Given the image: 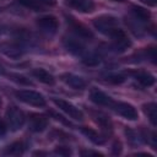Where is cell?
<instances>
[{
  "label": "cell",
  "instance_id": "obj_1",
  "mask_svg": "<svg viewBox=\"0 0 157 157\" xmlns=\"http://www.w3.org/2000/svg\"><path fill=\"white\" fill-rule=\"evenodd\" d=\"M5 121L11 131H17L25 125L26 115L17 105H9L5 113Z\"/></svg>",
  "mask_w": 157,
  "mask_h": 157
},
{
  "label": "cell",
  "instance_id": "obj_2",
  "mask_svg": "<svg viewBox=\"0 0 157 157\" xmlns=\"http://www.w3.org/2000/svg\"><path fill=\"white\" fill-rule=\"evenodd\" d=\"M93 26L98 32L110 37L119 28V21L115 16L101 15L93 20Z\"/></svg>",
  "mask_w": 157,
  "mask_h": 157
},
{
  "label": "cell",
  "instance_id": "obj_3",
  "mask_svg": "<svg viewBox=\"0 0 157 157\" xmlns=\"http://www.w3.org/2000/svg\"><path fill=\"white\" fill-rule=\"evenodd\" d=\"M15 97L20 101L23 102L28 105H33V107H45L47 101L44 98V96L37 91L33 90H17L15 91Z\"/></svg>",
  "mask_w": 157,
  "mask_h": 157
},
{
  "label": "cell",
  "instance_id": "obj_4",
  "mask_svg": "<svg viewBox=\"0 0 157 157\" xmlns=\"http://www.w3.org/2000/svg\"><path fill=\"white\" fill-rule=\"evenodd\" d=\"M52 102H53L60 110H63L66 115H69L71 119L78 120V121L83 120V113H82V110H81L80 108H77L75 104H72L71 102L65 101V99H61V98H55V97L52 98Z\"/></svg>",
  "mask_w": 157,
  "mask_h": 157
},
{
  "label": "cell",
  "instance_id": "obj_5",
  "mask_svg": "<svg viewBox=\"0 0 157 157\" xmlns=\"http://www.w3.org/2000/svg\"><path fill=\"white\" fill-rule=\"evenodd\" d=\"M112 49L115 53H124L126 52L130 47H131V40L130 38L126 36L125 31L121 28H118L112 36Z\"/></svg>",
  "mask_w": 157,
  "mask_h": 157
},
{
  "label": "cell",
  "instance_id": "obj_6",
  "mask_svg": "<svg viewBox=\"0 0 157 157\" xmlns=\"http://www.w3.org/2000/svg\"><path fill=\"white\" fill-rule=\"evenodd\" d=\"M66 17V22H67V25H69V27H70V29L77 36V37H80V38H85V39H91V38H93V32L85 25V23H82V22H80L78 20H76L75 17H72V16H65Z\"/></svg>",
  "mask_w": 157,
  "mask_h": 157
},
{
  "label": "cell",
  "instance_id": "obj_7",
  "mask_svg": "<svg viewBox=\"0 0 157 157\" xmlns=\"http://www.w3.org/2000/svg\"><path fill=\"white\" fill-rule=\"evenodd\" d=\"M115 113H118L119 115H121L123 118L128 119V120H137L139 119V113L136 110V108L126 102H113L112 107H110Z\"/></svg>",
  "mask_w": 157,
  "mask_h": 157
},
{
  "label": "cell",
  "instance_id": "obj_8",
  "mask_svg": "<svg viewBox=\"0 0 157 157\" xmlns=\"http://www.w3.org/2000/svg\"><path fill=\"white\" fill-rule=\"evenodd\" d=\"M36 25L42 32L47 34H54L59 28V21L53 15H45V16L38 17L36 20Z\"/></svg>",
  "mask_w": 157,
  "mask_h": 157
},
{
  "label": "cell",
  "instance_id": "obj_9",
  "mask_svg": "<svg viewBox=\"0 0 157 157\" xmlns=\"http://www.w3.org/2000/svg\"><path fill=\"white\" fill-rule=\"evenodd\" d=\"M48 123L49 120L47 115L39 113H29L27 126L32 132H42L48 126Z\"/></svg>",
  "mask_w": 157,
  "mask_h": 157
},
{
  "label": "cell",
  "instance_id": "obj_10",
  "mask_svg": "<svg viewBox=\"0 0 157 157\" xmlns=\"http://www.w3.org/2000/svg\"><path fill=\"white\" fill-rule=\"evenodd\" d=\"M63 45L69 53H71L72 55H76V56H82L86 53L85 45L82 44V42L80 39H76L72 37H64Z\"/></svg>",
  "mask_w": 157,
  "mask_h": 157
},
{
  "label": "cell",
  "instance_id": "obj_11",
  "mask_svg": "<svg viewBox=\"0 0 157 157\" xmlns=\"http://www.w3.org/2000/svg\"><path fill=\"white\" fill-rule=\"evenodd\" d=\"M90 99L97 104V105H103V107H112L113 104V98L109 97L107 93H104L103 91H101L99 88H96L93 87L91 91H90Z\"/></svg>",
  "mask_w": 157,
  "mask_h": 157
},
{
  "label": "cell",
  "instance_id": "obj_12",
  "mask_svg": "<svg viewBox=\"0 0 157 157\" xmlns=\"http://www.w3.org/2000/svg\"><path fill=\"white\" fill-rule=\"evenodd\" d=\"M60 80L66 83L69 87L74 88V90H83L86 88V81L81 77V76H77L75 74H71V72H64L61 74L60 76Z\"/></svg>",
  "mask_w": 157,
  "mask_h": 157
},
{
  "label": "cell",
  "instance_id": "obj_13",
  "mask_svg": "<svg viewBox=\"0 0 157 157\" xmlns=\"http://www.w3.org/2000/svg\"><path fill=\"white\" fill-rule=\"evenodd\" d=\"M1 52L6 55V56H9V58H11V59H18V58H21L23 54H25V49H23V47L20 44V43H5V44H2L1 45Z\"/></svg>",
  "mask_w": 157,
  "mask_h": 157
},
{
  "label": "cell",
  "instance_id": "obj_14",
  "mask_svg": "<svg viewBox=\"0 0 157 157\" xmlns=\"http://www.w3.org/2000/svg\"><path fill=\"white\" fill-rule=\"evenodd\" d=\"M66 4L82 13H91L96 9L93 0H67Z\"/></svg>",
  "mask_w": 157,
  "mask_h": 157
},
{
  "label": "cell",
  "instance_id": "obj_15",
  "mask_svg": "<svg viewBox=\"0 0 157 157\" xmlns=\"http://www.w3.org/2000/svg\"><path fill=\"white\" fill-rule=\"evenodd\" d=\"M129 74L144 87H150L155 85V81H156L155 76L147 71H130Z\"/></svg>",
  "mask_w": 157,
  "mask_h": 157
},
{
  "label": "cell",
  "instance_id": "obj_16",
  "mask_svg": "<svg viewBox=\"0 0 157 157\" xmlns=\"http://www.w3.org/2000/svg\"><path fill=\"white\" fill-rule=\"evenodd\" d=\"M80 131L94 145H104L105 144V137L104 135L99 134L97 130L92 129V128H87V126H81Z\"/></svg>",
  "mask_w": 157,
  "mask_h": 157
},
{
  "label": "cell",
  "instance_id": "obj_17",
  "mask_svg": "<svg viewBox=\"0 0 157 157\" xmlns=\"http://www.w3.org/2000/svg\"><path fill=\"white\" fill-rule=\"evenodd\" d=\"M32 76L34 78H37L39 82L44 83V85H49V86H53L55 83V78L54 76L47 71L45 69H40V67H37V69H33L32 70Z\"/></svg>",
  "mask_w": 157,
  "mask_h": 157
},
{
  "label": "cell",
  "instance_id": "obj_18",
  "mask_svg": "<svg viewBox=\"0 0 157 157\" xmlns=\"http://www.w3.org/2000/svg\"><path fill=\"white\" fill-rule=\"evenodd\" d=\"M26 150V145L23 141H15L10 145H7L4 150H2V155H6V156H21L23 155Z\"/></svg>",
  "mask_w": 157,
  "mask_h": 157
},
{
  "label": "cell",
  "instance_id": "obj_19",
  "mask_svg": "<svg viewBox=\"0 0 157 157\" xmlns=\"http://www.w3.org/2000/svg\"><path fill=\"white\" fill-rule=\"evenodd\" d=\"M132 17L140 22H148L151 20V12L142 7V6H139V5H132L131 6V10H130Z\"/></svg>",
  "mask_w": 157,
  "mask_h": 157
},
{
  "label": "cell",
  "instance_id": "obj_20",
  "mask_svg": "<svg viewBox=\"0 0 157 157\" xmlns=\"http://www.w3.org/2000/svg\"><path fill=\"white\" fill-rule=\"evenodd\" d=\"M142 110L145 113V115L148 118L150 123L156 126L157 125V104L155 102H148L142 104Z\"/></svg>",
  "mask_w": 157,
  "mask_h": 157
},
{
  "label": "cell",
  "instance_id": "obj_21",
  "mask_svg": "<svg viewBox=\"0 0 157 157\" xmlns=\"http://www.w3.org/2000/svg\"><path fill=\"white\" fill-rule=\"evenodd\" d=\"M93 120H94L103 130H105V131H108V132H112V131H113V123H112V120L109 119V117H107L105 114L98 112V113L93 114Z\"/></svg>",
  "mask_w": 157,
  "mask_h": 157
},
{
  "label": "cell",
  "instance_id": "obj_22",
  "mask_svg": "<svg viewBox=\"0 0 157 157\" xmlns=\"http://www.w3.org/2000/svg\"><path fill=\"white\" fill-rule=\"evenodd\" d=\"M125 135H126L128 142L131 146H137V145H141L144 142L140 131H136V130H132L130 128H126L125 129Z\"/></svg>",
  "mask_w": 157,
  "mask_h": 157
},
{
  "label": "cell",
  "instance_id": "obj_23",
  "mask_svg": "<svg viewBox=\"0 0 157 157\" xmlns=\"http://www.w3.org/2000/svg\"><path fill=\"white\" fill-rule=\"evenodd\" d=\"M81 58H82V59H81L82 63H83L85 65H87V66H97V65H99L101 61H102L101 56L97 55L96 53H88V54L85 53Z\"/></svg>",
  "mask_w": 157,
  "mask_h": 157
},
{
  "label": "cell",
  "instance_id": "obj_24",
  "mask_svg": "<svg viewBox=\"0 0 157 157\" xmlns=\"http://www.w3.org/2000/svg\"><path fill=\"white\" fill-rule=\"evenodd\" d=\"M17 2L27 9H31L33 11H43L44 5L39 0H17Z\"/></svg>",
  "mask_w": 157,
  "mask_h": 157
},
{
  "label": "cell",
  "instance_id": "obj_25",
  "mask_svg": "<svg viewBox=\"0 0 157 157\" xmlns=\"http://www.w3.org/2000/svg\"><path fill=\"white\" fill-rule=\"evenodd\" d=\"M7 77H9L11 81H13V82H16V83H18V85H22V86H33V82H32L29 78H27L26 76L21 75V74L10 72V74H7Z\"/></svg>",
  "mask_w": 157,
  "mask_h": 157
},
{
  "label": "cell",
  "instance_id": "obj_26",
  "mask_svg": "<svg viewBox=\"0 0 157 157\" xmlns=\"http://www.w3.org/2000/svg\"><path fill=\"white\" fill-rule=\"evenodd\" d=\"M104 80H105L107 82H109V83H113V85H120V83H123L126 78H125V76H124L123 74H117V72H114V74H108V75H105V76H104Z\"/></svg>",
  "mask_w": 157,
  "mask_h": 157
},
{
  "label": "cell",
  "instance_id": "obj_27",
  "mask_svg": "<svg viewBox=\"0 0 157 157\" xmlns=\"http://www.w3.org/2000/svg\"><path fill=\"white\" fill-rule=\"evenodd\" d=\"M54 153H56V155H59V156L66 157V156H70L72 152H71V150H70L69 147H66V146H58V147H55Z\"/></svg>",
  "mask_w": 157,
  "mask_h": 157
},
{
  "label": "cell",
  "instance_id": "obj_28",
  "mask_svg": "<svg viewBox=\"0 0 157 157\" xmlns=\"http://www.w3.org/2000/svg\"><path fill=\"white\" fill-rule=\"evenodd\" d=\"M121 151H123V145H121L120 140H115L112 145V155L118 156V155L121 153Z\"/></svg>",
  "mask_w": 157,
  "mask_h": 157
},
{
  "label": "cell",
  "instance_id": "obj_29",
  "mask_svg": "<svg viewBox=\"0 0 157 157\" xmlns=\"http://www.w3.org/2000/svg\"><path fill=\"white\" fill-rule=\"evenodd\" d=\"M81 156H103L102 152H98V151H91V150H82L80 152Z\"/></svg>",
  "mask_w": 157,
  "mask_h": 157
},
{
  "label": "cell",
  "instance_id": "obj_30",
  "mask_svg": "<svg viewBox=\"0 0 157 157\" xmlns=\"http://www.w3.org/2000/svg\"><path fill=\"white\" fill-rule=\"evenodd\" d=\"M50 114H52V115H53V117H54V118H55L56 120H60V121H61V123H64L65 125H69V126H72V124H71L70 121H67V120H65V119H64V118H63L61 115H59V114H56V113H54V112H50Z\"/></svg>",
  "mask_w": 157,
  "mask_h": 157
},
{
  "label": "cell",
  "instance_id": "obj_31",
  "mask_svg": "<svg viewBox=\"0 0 157 157\" xmlns=\"http://www.w3.org/2000/svg\"><path fill=\"white\" fill-rule=\"evenodd\" d=\"M6 130H7V125H6V123H5L4 120L0 119V139L6 134Z\"/></svg>",
  "mask_w": 157,
  "mask_h": 157
},
{
  "label": "cell",
  "instance_id": "obj_32",
  "mask_svg": "<svg viewBox=\"0 0 157 157\" xmlns=\"http://www.w3.org/2000/svg\"><path fill=\"white\" fill-rule=\"evenodd\" d=\"M44 6H54L56 4V0H39Z\"/></svg>",
  "mask_w": 157,
  "mask_h": 157
},
{
  "label": "cell",
  "instance_id": "obj_33",
  "mask_svg": "<svg viewBox=\"0 0 157 157\" xmlns=\"http://www.w3.org/2000/svg\"><path fill=\"white\" fill-rule=\"evenodd\" d=\"M140 1L146 4V5H148V6H156V1L157 0H140Z\"/></svg>",
  "mask_w": 157,
  "mask_h": 157
},
{
  "label": "cell",
  "instance_id": "obj_34",
  "mask_svg": "<svg viewBox=\"0 0 157 157\" xmlns=\"http://www.w3.org/2000/svg\"><path fill=\"white\" fill-rule=\"evenodd\" d=\"M0 75H6V71H5L2 65H0Z\"/></svg>",
  "mask_w": 157,
  "mask_h": 157
},
{
  "label": "cell",
  "instance_id": "obj_35",
  "mask_svg": "<svg viewBox=\"0 0 157 157\" xmlns=\"http://www.w3.org/2000/svg\"><path fill=\"white\" fill-rule=\"evenodd\" d=\"M110 1H118V2H123V1H125V0H110Z\"/></svg>",
  "mask_w": 157,
  "mask_h": 157
},
{
  "label": "cell",
  "instance_id": "obj_36",
  "mask_svg": "<svg viewBox=\"0 0 157 157\" xmlns=\"http://www.w3.org/2000/svg\"><path fill=\"white\" fill-rule=\"evenodd\" d=\"M1 11H2V7H1V6H0V12H1Z\"/></svg>",
  "mask_w": 157,
  "mask_h": 157
},
{
  "label": "cell",
  "instance_id": "obj_37",
  "mask_svg": "<svg viewBox=\"0 0 157 157\" xmlns=\"http://www.w3.org/2000/svg\"><path fill=\"white\" fill-rule=\"evenodd\" d=\"M0 105H1V97H0Z\"/></svg>",
  "mask_w": 157,
  "mask_h": 157
}]
</instances>
